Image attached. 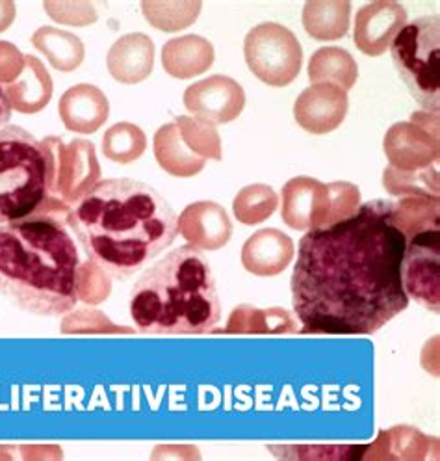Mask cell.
Masks as SVG:
<instances>
[{
    "mask_svg": "<svg viewBox=\"0 0 440 461\" xmlns=\"http://www.w3.org/2000/svg\"><path fill=\"white\" fill-rule=\"evenodd\" d=\"M47 15L67 26H87L99 19L97 5L92 0H45Z\"/></svg>",
    "mask_w": 440,
    "mask_h": 461,
    "instance_id": "32",
    "label": "cell"
},
{
    "mask_svg": "<svg viewBox=\"0 0 440 461\" xmlns=\"http://www.w3.org/2000/svg\"><path fill=\"white\" fill-rule=\"evenodd\" d=\"M183 239L199 251H218L229 244L232 223L227 211L214 201H195L177 218Z\"/></svg>",
    "mask_w": 440,
    "mask_h": 461,
    "instance_id": "15",
    "label": "cell"
},
{
    "mask_svg": "<svg viewBox=\"0 0 440 461\" xmlns=\"http://www.w3.org/2000/svg\"><path fill=\"white\" fill-rule=\"evenodd\" d=\"M41 141L50 155V195L73 207L101 181L95 146L80 138L64 143L62 138L49 136Z\"/></svg>",
    "mask_w": 440,
    "mask_h": 461,
    "instance_id": "8",
    "label": "cell"
},
{
    "mask_svg": "<svg viewBox=\"0 0 440 461\" xmlns=\"http://www.w3.org/2000/svg\"><path fill=\"white\" fill-rule=\"evenodd\" d=\"M347 92L335 84H312L293 103V118L310 134H328L338 129L347 115Z\"/></svg>",
    "mask_w": 440,
    "mask_h": 461,
    "instance_id": "13",
    "label": "cell"
},
{
    "mask_svg": "<svg viewBox=\"0 0 440 461\" xmlns=\"http://www.w3.org/2000/svg\"><path fill=\"white\" fill-rule=\"evenodd\" d=\"M349 0H309L303 8V26L318 41H335L349 31Z\"/></svg>",
    "mask_w": 440,
    "mask_h": 461,
    "instance_id": "22",
    "label": "cell"
},
{
    "mask_svg": "<svg viewBox=\"0 0 440 461\" xmlns=\"http://www.w3.org/2000/svg\"><path fill=\"white\" fill-rule=\"evenodd\" d=\"M17 17L13 0H0V32H6Z\"/></svg>",
    "mask_w": 440,
    "mask_h": 461,
    "instance_id": "35",
    "label": "cell"
},
{
    "mask_svg": "<svg viewBox=\"0 0 440 461\" xmlns=\"http://www.w3.org/2000/svg\"><path fill=\"white\" fill-rule=\"evenodd\" d=\"M58 113L66 129L76 134L97 132L110 115V103L103 90L94 84H76L58 104Z\"/></svg>",
    "mask_w": 440,
    "mask_h": 461,
    "instance_id": "16",
    "label": "cell"
},
{
    "mask_svg": "<svg viewBox=\"0 0 440 461\" xmlns=\"http://www.w3.org/2000/svg\"><path fill=\"white\" fill-rule=\"evenodd\" d=\"M246 64L264 84L283 88L298 78L303 64V49L286 26L262 23L244 41Z\"/></svg>",
    "mask_w": 440,
    "mask_h": 461,
    "instance_id": "7",
    "label": "cell"
},
{
    "mask_svg": "<svg viewBox=\"0 0 440 461\" xmlns=\"http://www.w3.org/2000/svg\"><path fill=\"white\" fill-rule=\"evenodd\" d=\"M106 68L112 78L121 84H138L149 78L155 68L153 40L141 32L120 38L108 50Z\"/></svg>",
    "mask_w": 440,
    "mask_h": 461,
    "instance_id": "18",
    "label": "cell"
},
{
    "mask_svg": "<svg viewBox=\"0 0 440 461\" xmlns=\"http://www.w3.org/2000/svg\"><path fill=\"white\" fill-rule=\"evenodd\" d=\"M24 69V54L10 41H0V86L15 82Z\"/></svg>",
    "mask_w": 440,
    "mask_h": 461,
    "instance_id": "34",
    "label": "cell"
},
{
    "mask_svg": "<svg viewBox=\"0 0 440 461\" xmlns=\"http://www.w3.org/2000/svg\"><path fill=\"white\" fill-rule=\"evenodd\" d=\"M383 186L394 197H436L438 199V167L436 164L403 171L389 166L383 171Z\"/></svg>",
    "mask_w": 440,
    "mask_h": 461,
    "instance_id": "27",
    "label": "cell"
},
{
    "mask_svg": "<svg viewBox=\"0 0 440 461\" xmlns=\"http://www.w3.org/2000/svg\"><path fill=\"white\" fill-rule=\"evenodd\" d=\"M62 331L64 333H87V331H110V333H117V331H130V330H123L120 326H115L113 322H110L106 316L101 311H76L75 314H69L67 319L62 322Z\"/></svg>",
    "mask_w": 440,
    "mask_h": 461,
    "instance_id": "33",
    "label": "cell"
},
{
    "mask_svg": "<svg viewBox=\"0 0 440 461\" xmlns=\"http://www.w3.org/2000/svg\"><path fill=\"white\" fill-rule=\"evenodd\" d=\"M407 24V10L392 0H377L357 12L354 40L366 56H381L391 49Z\"/></svg>",
    "mask_w": 440,
    "mask_h": 461,
    "instance_id": "14",
    "label": "cell"
},
{
    "mask_svg": "<svg viewBox=\"0 0 440 461\" xmlns=\"http://www.w3.org/2000/svg\"><path fill=\"white\" fill-rule=\"evenodd\" d=\"M214 45L202 36L169 40L162 49V66L173 78L186 80L207 73L214 66Z\"/></svg>",
    "mask_w": 440,
    "mask_h": 461,
    "instance_id": "20",
    "label": "cell"
},
{
    "mask_svg": "<svg viewBox=\"0 0 440 461\" xmlns=\"http://www.w3.org/2000/svg\"><path fill=\"white\" fill-rule=\"evenodd\" d=\"M383 149L392 167L415 171L438 162V113L415 112L410 122L392 125L383 140Z\"/></svg>",
    "mask_w": 440,
    "mask_h": 461,
    "instance_id": "9",
    "label": "cell"
},
{
    "mask_svg": "<svg viewBox=\"0 0 440 461\" xmlns=\"http://www.w3.org/2000/svg\"><path fill=\"white\" fill-rule=\"evenodd\" d=\"M283 221L293 230L333 225L329 185L312 177H293L283 186Z\"/></svg>",
    "mask_w": 440,
    "mask_h": 461,
    "instance_id": "12",
    "label": "cell"
},
{
    "mask_svg": "<svg viewBox=\"0 0 440 461\" xmlns=\"http://www.w3.org/2000/svg\"><path fill=\"white\" fill-rule=\"evenodd\" d=\"M184 106L193 118L225 125L238 118L246 106V92L242 86L225 75H212L192 84L184 92Z\"/></svg>",
    "mask_w": 440,
    "mask_h": 461,
    "instance_id": "11",
    "label": "cell"
},
{
    "mask_svg": "<svg viewBox=\"0 0 440 461\" xmlns=\"http://www.w3.org/2000/svg\"><path fill=\"white\" fill-rule=\"evenodd\" d=\"M175 123H177L184 143L195 155H199L204 160L223 158L221 138L214 125L204 123L197 118H190V115H179Z\"/></svg>",
    "mask_w": 440,
    "mask_h": 461,
    "instance_id": "30",
    "label": "cell"
},
{
    "mask_svg": "<svg viewBox=\"0 0 440 461\" xmlns=\"http://www.w3.org/2000/svg\"><path fill=\"white\" fill-rule=\"evenodd\" d=\"M10 120H12V108H10L8 99L4 95V88L0 86V129L6 127Z\"/></svg>",
    "mask_w": 440,
    "mask_h": 461,
    "instance_id": "36",
    "label": "cell"
},
{
    "mask_svg": "<svg viewBox=\"0 0 440 461\" xmlns=\"http://www.w3.org/2000/svg\"><path fill=\"white\" fill-rule=\"evenodd\" d=\"M32 45L45 54L49 64L62 71L71 73L78 69L85 58V47L78 36L67 31H58L54 26H41L32 36Z\"/></svg>",
    "mask_w": 440,
    "mask_h": 461,
    "instance_id": "23",
    "label": "cell"
},
{
    "mask_svg": "<svg viewBox=\"0 0 440 461\" xmlns=\"http://www.w3.org/2000/svg\"><path fill=\"white\" fill-rule=\"evenodd\" d=\"M147 149L145 132L129 122L115 123L103 136V153L115 164H132Z\"/></svg>",
    "mask_w": 440,
    "mask_h": 461,
    "instance_id": "28",
    "label": "cell"
},
{
    "mask_svg": "<svg viewBox=\"0 0 440 461\" xmlns=\"http://www.w3.org/2000/svg\"><path fill=\"white\" fill-rule=\"evenodd\" d=\"M84 253L110 277L143 270L177 239V214L153 186L103 179L66 214Z\"/></svg>",
    "mask_w": 440,
    "mask_h": 461,
    "instance_id": "2",
    "label": "cell"
},
{
    "mask_svg": "<svg viewBox=\"0 0 440 461\" xmlns=\"http://www.w3.org/2000/svg\"><path fill=\"white\" fill-rule=\"evenodd\" d=\"M78 251L66 218L38 212L0 225V293L36 316H62L76 298Z\"/></svg>",
    "mask_w": 440,
    "mask_h": 461,
    "instance_id": "3",
    "label": "cell"
},
{
    "mask_svg": "<svg viewBox=\"0 0 440 461\" xmlns=\"http://www.w3.org/2000/svg\"><path fill=\"white\" fill-rule=\"evenodd\" d=\"M129 309L136 328L153 335H199L221 321L211 265L190 244L173 249L138 277Z\"/></svg>",
    "mask_w": 440,
    "mask_h": 461,
    "instance_id": "4",
    "label": "cell"
},
{
    "mask_svg": "<svg viewBox=\"0 0 440 461\" xmlns=\"http://www.w3.org/2000/svg\"><path fill=\"white\" fill-rule=\"evenodd\" d=\"M54 84L40 58L24 54V69L21 77L4 86V95L12 110L21 113H38L52 99Z\"/></svg>",
    "mask_w": 440,
    "mask_h": 461,
    "instance_id": "19",
    "label": "cell"
},
{
    "mask_svg": "<svg viewBox=\"0 0 440 461\" xmlns=\"http://www.w3.org/2000/svg\"><path fill=\"white\" fill-rule=\"evenodd\" d=\"M298 322L281 307L256 309L238 305L229 316L223 333H296Z\"/></svg>",
    "mask_w": 440,
    "mask_h": 461,
    "instance_id": "25",
    "label": "cell"
},
{
    "mask_svg": "<svg viewBox=\"0 0 440 461\" xmlns=\"http://www.w3.org/2000/svg\"><path fill=\"white\" fill-rule=\"evenodd\" d=\"M279 197L268 185H249L242 188L232 201V212L244 225L266 221L277 209Z\"/></svg>",
    "mask_w": 440,
    "mask_h": 461,
    "instance_id": "29",
    "label": "cell"
},
{
    "mask_svg": "<svg viewBox=\"0 0 440 461\" xmlns=\"http://www.w3.org/2000/svg\"><path fill=\"white\" fill-rule=\"evenodd\" d=\"M112 293L110 276L94 261H87L76 270V298L87 305H99Z\"/></svg>",
    "mask_w": 440,
    "mask_h": 461,
    "instance_id": "31",
    "label": "cell"
},
{
    "mask_svg": "<svg viewBox=\"0 0 440 461\" xmlns=\"http://www.w3.org/2000/svg\"><path fill=\"white\" fill-rule=\"evenodd\" d=\"M50 155L31 132L6 125L0 129V225L38 212L62 216L71 207L50 195Z\"/></svg>",
    "mask_w": 440,
    "mask_h": 461,
    "instance_id": "5",
    "label": "cell"
},
{
    "mask_svg": "<svg viewBox=\"0 0 440 461\" xmlns=\"http://www.w3.org/2000/svg\"><path fill=\"white\" fill-rule=\"evenodd\" d=\"M309 78L312 84H335L344 92L351 90L359 78V66L347 50L324 47L309 60Z\"/></svg>",
    "mask_w": 440,
    "mask_h": 461,
    "instance_id": "24",
    "label": "cell"
},
{
    "mask_svg": "<svg viewBox=\"0 0 440 461\" xmlns=\"http://www.w3.org/2000/svg\"><path fill=\"white\" fill-rule=\"evenodd\" d=\"M202 10L201 0H143L145 21L157 31L179 32L192 26Z\"/></svg>",
    "mask_w": 440,
    "mask_h": 461,
    "instance_id": "26",
    "label": "cell"
},
{
    "mask_svg": "<svg viewBox=\"0 0 440 461\" xmlns=\"http://www.w3.org/2000/svg\"><path fill=\"white\" fill-rule=\"evenodd\" d=\"M405 248L392 203L383 199L309 230L290 281L301 333L372 335L387 326L409 305L401 281Z\"/></svg>",
    "mask_w": 440,
    "mask_h": 461,
    "instance_id": "1",
    "label": "cell"
},
{
    "mask_svg": "<svg viewBox=\"0 0 440 461\" xmlns=\"http://www.w3.org/2000/svg\"><path fill=\"white\" fill-rule=\"evenodd\" d=\"M440 235L438 227L424 229L407 239L401 281L409 298L431 312L440 309Z\"/></svg>",
    "mask_w": 440,
    "mask_h": 461,
    "instance_id": "10",
    "label": "cell"
},
{
    "mask_svg": "<svg viewBox=\"0 0 440 461\" xmlns=\"http://www.w3.org/2000/svg\"><path fill=\"white\" fill-rule=\"evenodd\" d=\"M394 66L426 112L440 108V19L420 17L401 28L391 45Z\"/></svg>",
    "mask_w": 440,
    "mask_h": 461,
    "instance_id": "6",
    "label": "cell"
},
{
    "mask_svg": "<svg viewBox=\"0 0 440 461\" xmlns=\"http://www.w3.org/2000/svg\"><path fill=\"white\" fill-rule=\"evenodd\" d=\"M153 148H155V158L158 166L173 177H181V179L193 177L197 173H201L204 169V164H207V160L195 155L186 146L181 136V131L175 122L157 131Z\"/></svg>",
    "mask_w": 440,
    "mask_h": 461,
    "instance_id": "21",
    "label": "cell"
},
{
    "mask_svg": "<svg viewBox=\"0 0 440 461\" xmlns=\"http://www.w3.org/2000/svg\"><path fill=\"white\" fill-rule=\"evenodd\" d=\"M293 258V242L279 229H260L242 248V265L260 277L279 276Z\"/></svg>",
    "mask_w": 440,
    "mask_h": 461,
    "instance_id": "17",
    "label": "cell"
}]
</instances>
